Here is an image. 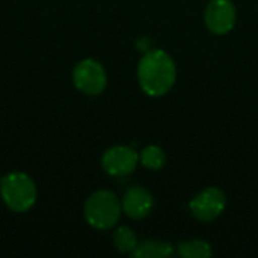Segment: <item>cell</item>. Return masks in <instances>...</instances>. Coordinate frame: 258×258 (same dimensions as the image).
Here are the masks:
<instances>
[{
	"instance_id": "obj_1",
	"label": "cell",
	"mask_w": 258,
	"mask_h": 258,
	"mask_svg": "<svg viewBox=\"0 0 258 258\" xmlns=\"http://www.w3.org/2000/svg\"><path fill=\"white\" fill-rule=\"evenodd\" d=\"M177 79L174 59L163 50H148L138 65V80L142 91L150 97L169 92Z\"/></svg>"
},
{
	"instance_id": "obj_2",
	"label": "cell",
	"mask_w": 258,
	"mask_h": 258,
	"mask_svg": "<svg viewBox=\"0 0 258 258\" xmlns=\"http://www.w3.org/2000/svg\"><path fill=\"white\" fill-rule=\"evenodd\" d=\"M121 213V201L110 190H97L85 204V219L97 230H109L115 227Z\"/></svg>"
},
{
	"instance_id": "obj_3",
	"label": "cell",
	"mask_w": 258,
	"mask_h": 258,
	"mask_svg": "<svg viewBox=\"0 0 258 258\" xmlns=\"http://www.w3.org/2000/svg\"><path fill=\"white\" fill-rule=\"evenodd\" d=\"M0 194L5 204L17 212L23 213L32 209L36 203V186L35 181L23 172H11L0 181Z\"/></svg>"
},
{
	"instance_id": "obj_4",
	"label": "cell",
	"mask_w": 258,
	"mask_h": 258,
	"mask_svg": "<svg viewBox=\"0 0 258 258\" xmlns=\"http://www.w3.org/2000/svg\"><path fill=\"white\" fill-rule=\"evenodd\" d=\"M73 82L76 88L88 95H98L104 91L107 77L103 65L94 59L79 62L73 71Z\"/></svg>"
},
{
	"instance_id": "obj_5",
	"label": "cell",
	"mask_w": 258,
	"mask_h": 258,
	"mask_svg": "<svg viewBox=\"0 0 258 258\" xmlns=\"http://www.w3.org/2000/svg\"><path fill=\"white\" fill-rule=\"evenodd\" d=\"M227 198L218 187H207L201 190L189 204L190 213L200 222H212L225 210Z\"/></svg>"
},
{
	"instance_id": "obj_6",
	"label": "cell",
	"mask_w": 258,
	"mask_h": 258,
	"mask_svg": "<svg viewBox=\"0 0 258 258\" xmlns=\"http://www.w3.org/2000/svg\"><path fill=\"white\" fill-rule=\"evenodd\" d=\"M204 21L210 32L216 35L228 33L236 24V8L231 0H210L206 12Z\"/></svg>"
},
{
	"instance_id": "obj_7",
	"label": "cell",
	"mask_w": 258,
	"mask_h": 258,
	"mask_svg": "<svg viewBox=\"0 0 258 258\" xmlns=\"http://www.w3.org/2000/svg\"><path fill=\"white\" fill-rule=\"evenodd\" d=\"M139 162L138 153L132 147H112L109 148L101 159L103 169L112 177H125L132 174Z\"/></svg>"
},
{
	"instance_id": "obj_8",
	"label": "cell",
	"mask_w": 258,
	"mask_h": 258,
	"mask_svg": "<svg viewBox=\"0 0 258 258\" xmlns=\"http://www.w3.org/2000/svg\"><path fill=\"white\" fill-rule=\"evenodd\" d=\"M121 206H122V212L130 219L139 221L150 215L154 206V200L147 189L141 186H133L124 194Z\"/></svg>"
},
{
	"instance_id": "obj_9",
	"label": "cell",
	"mask_w": 258,
	"mask_h": 258,
	"mask_svg": "<svg viewBox=\"0 0 258 258\" xmlns=\"http://www.w3.org/2000/svg\"><path fill=\"white\" fill-rule=\"evenodd\" d=\"M174 254V248L168 242L160 240H145L138 243L133 251V257L136 258H168Z\"/></svg>"
},
{
	"instance_id": "obj_10",
	"label": "cell",
	"mask_w": 258,
	"mask_h": 258,
	"mask_svg": "<svg viewBox=\"0 0 258 258\" xmlns=\"http://www.w3.org/2000/svg\"><path fill=\"white\" fill-rule=\"evenodd\" d=\"M139 162L147 168V169H153L157 171L160 169L165 162H166V156L163 153V150L157 145H150L145 147L141 154H139Z\"/></svg>"
},
{
	"instance_id": "obj_11",
	"label": "cell",
	"mask_w": 258,
	"mask_h": 258,
	"mask_svg": "<svg viewBox=\"0 0 258 258\" xmlns=\"http://www.w3.org/2000/svg\"><path fill=\"white\" fill-rule=\"evenodd\" d=\"M113 245L119 252H133L138 246V237L135 231L128 227H119L113 233Z\"/></svg>"
},
{
	"instance_id": "obj_12",
	"label": "cell",
	"mask_w": 258,
	"mask_h": 258,
	"mask_svg": "<svg viewBox=\"0 0 258 258\" xmlns=\"http://www.w3.org/2000/svg\"><path fill=\"white\" fill-rule=\"evenodd\" d=\"M178 254L183 258H207L212 255V246L204 240H190L178 245Z\"/></svg>"
}]
</instances>
